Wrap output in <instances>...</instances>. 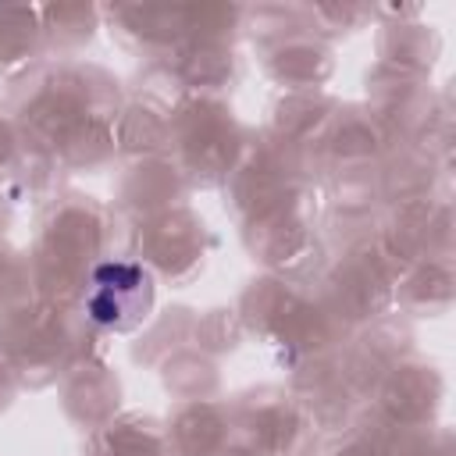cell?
I'll return each mask as SVG.
<instances>
[{
	"label": "cell",
	"mask_w": 456,
	"mask_h": 456,
	"mask_svg": "<svg viewBox=\"0 0 456 456\" xmlns=\"http://www.w3.org/2000/svg\"><path fill=\"white\" fill-rule=\"evenodd\" d=\"M153 310V278L146 267L128 260L100 264L89 278L86 314L103 331H132Z\"/></svg>",
	"instance_id": "cell-1"
}]
</instances>
